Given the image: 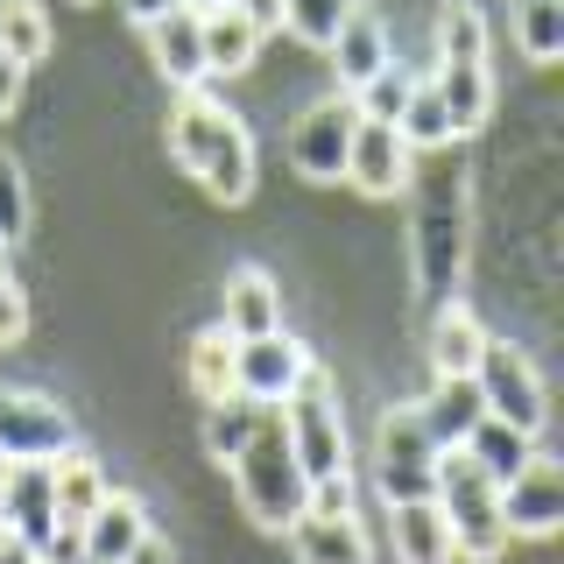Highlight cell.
Segmentation results:
<instances>
[{"mask_svg": "<svg viewBox=\"0 0 564 564\" xmlns=\"http://www.w3.org/2000/svg\"><path fill=\"white\" fill-rule=\"evenodd\" d=\"M0 522H8L22 543H35V551L57 543V494H50V466H8V480H0Z\"/></svg>", "mask_w": 564, "mask_h": 564, "instance_id": "obj_14", "label": "cell"}, {"mask_svg": "<svg viewBox=\"0 0 564 564\" xmlns=\"http://www.w3.org/2000/svg\"><path fill=\"white\" fill-rule=\"evenodd\" d=\"M325 50H332V70H339V93H360L375 70L395 64V50H388V29L375 22V14H360V8L339 22V35H332Z\"/></svg>", "mask_w": 564, "mask_h": 564, "instance_id": "obj_20", "label": "cell"}, {"mask_svg": "<svg viewBox=\"0 0 564 564\" xmlns=\"http://www.w3.org/2000/svg\"><path fill=\"white\" fill-rule=\"evenodd\" d=\"M304 367H311L304 339H290L282 325L261 332V339H234V395L261 402V410H275V402L290 395L296 381H304Z\"/></svg>", "mask_w": 564, "mask_h": 564, "instance_id": "obj_10", "label": "cell"}, {"mask_svg": "<svg viewBox=\"0 0 564 564\" xmlns=\"http://www.w3.org/2000/svg\"><path fill=\"white\" fill-rule=\"evenodd\" d=\"M501 529L508 536H557L564 529V473L551 452H529L516 480H501Z\"/></svg>", "mask_w": 564, "mask_h": 564, "instance_id": "obj_11", "label": "cell"}, {"mask_svg": "<svg viewBox=\"0 0 564 564\" xmlns=\"http://www.w3.org/2000/svg\"><path fill=\"white\" fill-rule=\"evenodd\" d=\"M269 416L261 402H247V395H219V402H205V445H212V458H234L247 437H254V423Z\"/></svg>", "mask_w": 564, "mask_h": 564, "instance_id": "obj_30", "label": "cell"}, {"mask_svg": "<svg viewBox=\"0 0 564 564\" xmlns=\"http://www.w3.org/2000/svg\"><path fill=\"white\" fill-rule=\"evenodd\" d=\"M198 35H205V70H212V78H240V70L261 57V43H269L234 0H205V8H198Z\"/></svg>", "mask_w": 564, "mask_h": 564, "instance_id": "obj_16", "label": "cell"}, {"mask_svg": "<svg viewBox=\"0 0 564 564\" xmlns=\"http://www.w3.org/2000/svg\"><path fill=\"white\" fill-rule=\"evenodd\" d=\"M22 85H29V64H22V57H8V50H0V120H8L14 106H22Z\"/></svg>", "mask_w": 564, "mask_h": 564, "instance_id": "obj_36", "label": "cell"}, {"mask_svg": "<svg viewBox=\"0 0 564 564\" xmlns=\"http://www.w3.org/2000/svg\"><path fill=\"white\" fill-rule=\"evenodd\" d=\"M431 93L445 99L458 141H473V134L487 128V113H494V70L487 64H437L431 70Z\"/></svg>", "mask_w": 564, "mask_h": 564, "instance_id": "obj_22", "label": "cell"}, {"mask_svg": "<svg viewBox=\"0 0 564 564\" xmlns=\"http://www.w3.org/2000/svg\"><path fill=\"white\" fill-rule=\"evenodd\" d=\"M50 494H57V536H78V522L106 501V473H99V458L70 445L57 466H50Z\"/></svg>", "mask_w": 564, "mask_h": 564, "instance_id": "obj_23", "label": "cell"}, {"mask_svg": "<svg viewBox=\"0 0 564 564\" xmlns=\"http://www.w3.org/2000/svg\"><path fill=\"white\" fill-rule=\"evenodd\" d=\"M410 170H416V155L402 149V134L388 128V120H360V128H352V149H346V176H339V184H352L360 198H402Z\"/></svg>", "mask_w": 564, "mask_h": 564, "instance_id": "obj_12", "label": "cell"}, {"mask_svg": "<svg viewBox=\"0 0 564 564\" xmlns=\"http://www.w3.org/2000/svg\"><path fill=\"white\" fill-rule=\"evenodd\" d=\"M149 57L155 70L176 85V93H191V85H205L212 70H205V35H198V8H170V14H155L149 29Z\"/></svg>", "mask_w": 564, "mask_h": 564, "instance_id": "obj_15", "label": "cell"}, {"mask_svg": "<svg viewBox=\"0 0 564 564\" xmlns=\"http://www.w3.org/2000/svg\"><path fill=\"white\" fill-rule=\"evenodd\" d=\"M431 501L445 508V529H452V551L466 564H494L508 551V529H501V487L487 480L458 445L437 452V487Z\"/></svg>", "mask_w": 564, "mask_h": 564, "instance_id": "obj_4", "label": "cell"}, {"mask_svg": "<svg viewBox=\"0 0 564 564\" xmlns=\"http://www.w3.org/2000/svg\"><path fill=\"white\" fill-rule=\"evenodd\" d=\"M0 50L22 57L29 70L50 57V14H43V0H0Z\"/></svg>", "mask_w": 564, "mask_h": 564, "instance_id": "obj_29", "label": "cell"}, {"mask_svg": "<svg viewBox=\"0 0 564 564\" xmlns=\"http://www.w3.org/2000/svg\"><path fill=\"white\" fill-rule=\"evenodd\" d=\"M516 35L529 64H557L564 57V0H516Z\"/></svg>", "mask_w": 564, "mask_h": 564, "instance_id": "obj_31", "label": "cell"}, {"mask_svg": "<svg viewBox=\"0 0 564 564\" xmlns=\"http://www.w3.org/2000/svg\"><path fill=\"white\" fill-rule=\"evenodd\" d=\"M458 452H466L473 466H480L487 480L501 487V480H516V473L529 466V452H536V437H529V431H516V423H501V416H480V423L466 431V445H458Z\"/></svg>", "mask_w": 564, "mask_h": 564, "instance_id": "obj_25", "label": "cell"}, {"mask_svg": "<svg viewBox=\"0 0 564 564\" xmlns=\"http://www.w3.org/2000/svg\"><path fill=\"white\" fill-rule=\"evenodd\" d=\"M416 416L431 423V437H437V445H466V431L487 416L480 381H473V375H431V395L416 402Z\"/></svg>", "mask_w": 564, "mask_h": 564, "instance_id": "obj_21", "label": "cell"}, {"mask_svg": "<svg viewBox=\"0 0 564 564\" xmlns=\"http://www.w3.org/2000/svg\"><path fill=\"white\" fill-rule=\"evenodd\" d=\"M170 155L205 198L240 205L254 191V134H247L240 113H226L205 85H191L184 99L170 106Z\"/></svg>", "mask_w": 564, "mask_h": 564, "instance_id": "obj_2", "label": "cell"}, {"mask_svg": "<svg viewBox=\"0 0 564 564\" xmlns=\"http://www.w3.org/2000/svg\"><path fill=\"white\" fill-rule=\"evenodd\" d=\"M346 14H352V0H282V29H290L296 43H311V50H325Z\"/></svg>", "mask_w": 564, "mask_h": 564, "instance_id": "obj_32", "label": "cell"}, {"mask_svg": "<svg viewBox=\"0 0 564 564\" xmlns=\"http://www.w3.org/2000/svg\"><path fill=\"white\" fill-rule=\"evenodd\" d=\"M275 416H282V437H290V452H296V466H304V480H346V466H352V452H346V416H339V395H332V381H325V367H304V381L290 388V395L275 402Z\"/></svg>", "mask_w": 564, "mask_h": 564, "instance_id": "obj_5", "label": "cell"}, {"mask_svg": "<svg viewBox=\"0 0 564 564\" xmlns=\"http://www.w3.org/2000/svg\"><path fill=\"white\" fill-rule=\"evenodd\" d=\"M395 134H402V149H410V155L458 149V128H452L445 99L431 93V78H416V85H410V99H402V113H395Z\"/></svg>", "mask_w": 564, "mask_h": 564, "instance_id": "obj_26", "label": "cell"}, {"mask_svg": "<svg viewBox=\"0 0 564 564\" xmlns=\"http://www.w3.org/2000/svg\"><path fill=\"white\" fill-rule=\"evenodd\" d=\"M29 564H64V557H57V551H35V557H29Z\"/></svg>", "mask_w": 564, "mask_h": 564, "instance_id": "obj_42", "label": "cell"}, {"mask_svg": "<svg viewBox=\"0 0 564 564\" xmlns=\"http://www.w3.org/2000/svg\"><path fill=\"white\" fill-rule=\"evenodd\" d=\"M29 234V176L14 155H0V247H14Z\"/></svg>", "mask_w": 564, "mask_h": 564, "instance_id": "obj_34", "label": "cell"}, {"mask_svg": "<svg viewBox=\"0 0 564 564\" xmlns=\"http://www.w3.org/2000/svg\"><path fill=\"white\" fill-rule=\"evenodd\" d=\"M234 8H240L261 35H282V0H234Z\"/></svg>", "mask_w": 564, "mask_h": 564, "instance_id": "obj_37", "label": "cell"}, {"mask_svg": "<svg viewBox=\"0 0 564 564\" xmlns=\"http://www.w3.org/2000/svg\"><path fill=\"white\" fill-rule=\"evenodd\" d=\"M226 466H234V487H240L247 516H254L261 529H290L296 516H304L311 480H304V466H296V452H290V437H282L275 410L254 423V437H247Z\"/></svg>", "mask_w": 564, "mask_h": 564, "instance_id": "obj_3", "label": "cell"}, {"mask_svg": "<svg viewBox=\"0 0 564 564\" xmlns=\"http://www.w3.org/2000/svg\"><path fill=\"white\" fill-rule=\"evenodd\" d=\"M219 325L234 332V339H261V332H275V325H282V290H275V275L254 269V261H240V269L226 275Z\"/></svg>", "mask_w": 564, "mask_h": 564, "instance_id": "obj_18", "label": "cell"}, {"mask_svg": "<svg viewBox=\"0 0 564 564\" xmlns=\"http://www.w3.org/2000/svg\"><path fill=\"white\" fill-rule=\"evenodd\" d=\"M388 543H395V564H458L445 508L423 494V501H395L388 508Z\"/></svg>", "mask_w": 564, "mask_h": 564, "instance_id": "obj_19", "label": "cell"}, {"mask_svg": "<svg viewBox=\"0 0 564 564\" xmlns=\"http://www.w3.org/2000/svg\"><path fill=\"white\" fill-rule=\"evenodd\" d=\"M431 35H437V64H487V14L473 0H445Z\"/></svg>", "mask_w": 564, "mask_h": 564, "instance_id": "obj_28", "label": "cell"}, {"mask_svg": "<svg viewBox=\"0 0 564 564\" xmlns=\"http://www.w3.org/2000/svg\"><path fill=\"white\" fill-rule=\"evenodd\" d=\"M423 170H410V261H416V296L423 304H452L458 275H466V247H473V212H466V170L452 163V149L416 155Z\"/></svg>", "mask_w": 564, "mask_h": 564, "instance_id": "obj_1", "label": "cell"}, {"mask_svg": "<svg viewBox=\"0 0 564 564\" xmlns=\"http://www.w3.org/2000/svg\"><path fill=\"white\" fill-rule=\"evenodd\" d=\"M184 381H191V395H198V402L234 395V332L205 325L198 339H191V352H184Z\"/></svg>", "mask_w": 564, "mask_h": 564, "instance_id": "obj_27", "label": "cell"}, {"mask_svg": "<svg viewBox=\"0 0 564 564\" xmlns=\"http://www.w3.org/2000/svg\"><path fill=\"white\" fill-rule=\"evenodd\" d=\"M50 551H57L64 564H99V557H85V551H78V543H70V536H57V543H50Z\"/></svg>", "mask_w": 564, "mask_h": 564, "instance_id": "obj_41", "label": "cell"}, {"mask_svg": "<svg viewBox=\"0 0 564 564\" xmlns=\"http://www.w3.org/2000/svg\"><path fill=\"white\" fill-rule=\"evenodd\" d=\"M290 551L296 564H367L375 557V536L352 508H304L290 522Z\"/></svg>", "mask_w": 564, "mask_h": 564, "instance_id": "obj_13", "label": "cell"}, {"mask_svg": "<svg viewBox=\"0 0 564 564\" xmlns=\"http://www.w3.org/2000/svg\"><path fill=\"white\" fill-rule=\"evenodd\" d=\"M480 346H487V325L458 304V296L431 311V375H473V367H480Z\"/></svg>", "mask_w": 564, "mask_h": 564, "instance_id": "obj_24", "label": "cell"}, {"mask_svg": "<svg viewBox=\"0 0 564 564\" xmlns=\"http://www.w3.org/2000/svg\"><path fill=\"white\" fill-rule=\"evenodd\" d=\"M437 437H431V423L416 416V402H402V410H388L381 416V431H375V487H381V501L395 508V501H423V494L437 487Z\"/></svg>", "mask_w": 564, "mask_h": 564, "instance_id": "obj_6", "label": "cell"}, {"mask_svg": "<svg viewBox=\"0 0 564 564\" xmlns=\"http://www.w3.org/2000/svg\"><path fill=\"white\" fill-rule=\"evenodd\" d=\"M0 480H8V458H0Z\"/></svg>", "mask_w": 564, "mask_h": 564, "instance_id": "obj_43", "label": "cell"}, {"mask_svg": "<svg viewBox=\"0 0 564 564\" xmlns=\"http://www.w3.org/2000/svg\"><path fill=\"white\" fill-rule=\"evenodd\" d=\"M473 381H480L487 416H501V423H516V431L543 437V416H551V402H543V375L529 367L522 346L487 339V346H480V367H473Z\"/></svg>", "mask_w": 564, "mask_h": 564, "instance_id": "obj_8", "label": "cell"}, {"mask_svg": "<svg viewBox=\"0 0 564 564\" xmlns=\"http://www.w3.org/2000/svg\"><path fill=\"white\" fill-rule=\"evenodd\" d=\"M22 332H29V290L8 269V247H0V346H22Z\"/></svg>", "mask_w": 564, "mask_h": 564, "instance_id": "obj_35", "label": "cell"}, {"mask_svg": "<svg viewBox=\"0 0 564 564\" xmlns=\"http://www.w3.org/2000/svg\"><path fill=\"white\" fill-rule=\"evenodd\" d=\"M198 8H205V0H198Z\"/></svg>", "mask_w": 564, "mask_h": 564, "instance_id": "obj_44", "label": "cell"}, {"mask_svg": "<svg viewBox=\"0 0 564 564\" xmlns=\"http://www.w3.org/2000/svg\"><path fill=\"white\" fill-rule=\"evenodd\" d=\"M141 536H149V508H141L134 494L106 487V501H99L93 516L78 522V536H70V543H78L85 557H99V564H120V557H128Z\"/></svg>", "mask_w": 564, "mask_h": 564, "instance_id": "obj_17", "label": "cell"}, {"mask_svg": "<svg viewBox=\"0 0 564 564\" xmlns=\"http://www.w3.org/2000/svg\"><path fill=\"white\" fill-rule=\"evenodd\" d=\"M352 128H360V106H352V93L317 99L311 113L290 128V170L311 176V184H339V176H346V149H352Z\"/></svg>", "mask_w": 564, "mask_h": 564, "instance_id": "obj_9", "label": "cell"}, {"mask_svg": "<svg viewBox=\"0 0 564 564\" xmlns=\"http://www.w3.org/2000/svg\"><path fill=\"white\" fill-rule=\"evenodd\" d=\"M170 8H198V0H120V14H128L134 29H149L155 14H170Z\"/></svg>", "mask_w": 564, "mask_h": 564, "instance_id": "obj_38", "label": "cell"}, {"mask_svg": "<svg viewBox=\"0 0 564 564\" xmlns=\"http://www.w3.org/2000/svg\"><path fill=\"white\" fill-rule=\"evenodd\" d=\"M29 557H35V543H22L8 522H0V564H29Z\"/></svg>", "mask_w": 564, "mask_h": 564, "instance_id": "obj_40", "label": "cell"}, {"mask_svg": "<svg viewBox=\"0 0 564 564\" xmlns=\"http://www.w3.org/2000/svg\"><path fill=\"white\" fill-rule=\"evenodd\" d=\"M78 445V423L43 388H0V458L8 466H57Z\"/></svg>", "mask_w": 564, "mask_h": 564, "instance_id": "obj_7", "label": "cell"}, {"mask_svg": "<svg viewBox=\"0 0 564 564\" xmlns=\"http://www.w3.org/2000/svg\"><path fill=\"white\" fill-rule=\"evenodd\" d=\"M410 85H416L410 70L388 64V70H375V78L352 93V106H360V120H388V128H395V113H402V99H410Z\"/></svg>", "mask_w": 564, "mask_h": 564, "instance_id": "obj_33", "label": "cell"}, {"mask_svg": "<svg viewBox=\"0 0 564 564\" xmlns=\"http://www.w3.org/2000/svg\"><path fill=\"white\" fill-rule=\"evenodd\" d=\"M120 564H176V551H170V536H155V529H149V536H141Z\"/></svg>", "mask_w": 564, "mask_h": 564, "instance_id": "obj_39", "label": "cell"}]
</instances>
